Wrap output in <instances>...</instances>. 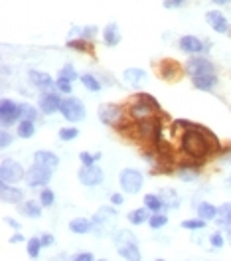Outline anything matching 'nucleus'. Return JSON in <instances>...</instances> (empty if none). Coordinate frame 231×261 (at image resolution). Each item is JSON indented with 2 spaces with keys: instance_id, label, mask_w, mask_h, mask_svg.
Listing matches in <instances>:
<instances>
[{
  "instance_id": "1",
  "label": "nucleus",
  "mask_w": 231,
  "mask_h": 261,
  "mask_svg": "<svg viewBox=\"0 0 231 261\" xmlns=\"http://www.w3.org/2000/svg\"><path fill=\"white\" fill-rule=\"evenodd\" d=\"M182 127H186L184 133L180 135V150L194 158L204 162L208 156H212L215 150L219 149V141L215 139L210 129L202 127V125H194L190 121H178Z\"/></svg>"
},
{
  "instance_id": "2",
  "label": "nucleus",
  "mask_w": 231,
  "mask_h": 261,
  "mask_svg": "<svg viewBox=\"0 0 231 261\" xmlns=\"http://www.w3.org/2000/svg\"><path fill=\"white\" fill-rule=\"evenodd\" d=\"M160 113V107L156 99L148 93H137L133 95L130 103H128V115L133 121H144V119H152Z\"/></svg>"
},
{
  "instance_id": "3",
  "label": "nucleus",
  "mask_w": 231,
  "mask_h": 261,
  "mask_svg": "<svg viewBox=\"0 0 231 261\" xmlns=\"http://www.w3.org/2000/svg\"><path fill=\"white\" fill-rule=\"evenodd\" d=\"M115 247L119 255L124 261H141V249H139V240L130 230H117L113 236Z\"/></svg>"
},
{
  "instance_id": "4",
  "label": "nucleus",
  "mask_w": 231,
  "mask_h": 261,
  "mask_svg": "<svg viewBox=\"0 0 231 261\" xmlns=\"http://www.w3.org/2000/svg\"><path fill=\"white\" fill-rule=\"evenodd\" d=\"M119 184L126 194H139L144 184V176H142V172L135 170V168H124L119 174Z\"/></svg>"
},
{
  "instance_id": "5",
  "label": "nucleus",
  "mask_w": 231,
  "mask_h": 261,
  "mask_svg": "<svg viewBox=\"0 0 231 261\" xmlns=\"http://www.w3.org/2000/svg\"><path fill=\"white\" fill-rule=\"evenodd\" d=\"M61 115H63V119L65 121H70V123H79V121H83L85 119V105L79 101V99H75V97H68V99H63V103H61Z\"/></svg>"
},
{
  "instance_id": "6",
  "label": "nucleus",
  "mask_w": 231,
  "mask_h": 261,
  "mask_svg": "<svg viewBox=\"0 0 231 261\" xmlns=\"http://www.w3.org/2000/svg\"><path fill=\"white\" fill-rule=\"evenodd\" d=\"M115 216H117V212H115V208H99V212L93 216V220H91V224H93V232L97 234V236H105L107 232H109V227L113 225V220H115Z\"/></svg>"
},
{
  "instance_id": "7",
  "label": "nucleus",
  "mask_w": 231,
  "mask_h": 261,
  "mask_svg": "<svg viewBox=\"0 0 231 261\" xmlns=\"http://www.w3.org/2000/svg\"><path fill=\"white\" fill-rule=\"evenodd\" d=\"M0 178H2V182L14 184V182H20L22 178H26V172H24V168H22L20 162L12 160V158H2Z\"/></svg>"
},
{
  "instance_id": "8",
  "label": "nucleus",
  "mask_w": 231,
  "mask_h": 261,
  "mask_svg": "<svg viewBox=\"0 0 231 261\" xmlns=\"http://www.w3.org/2000/svg\"><path fill=\"white\" fill-rule=\"evenodd\" d=\"M52 170L53 168L34 162V167L30 168L28 174H26V184L32 188H38V186L44 188L50 180H52Z\"/></svg>"
},
{
  "instance_id": "9",
  "label": "nucleus",
  "mask_w": 231,
  "mask_h": 261,
  "mask_svg": "<svg viewBox=\"0 0 231 261\" xmlns=\"http://www.w3.org/2000/svg\"><path fill=\"white\" fill-rule=\"evenodd\" d=\"M0 121H2V127H12L14 123L22 121L20 117V105H16L12 99H2L0 103Z\"/></svg>"
},
{
  "instance_id": "10",
  "label": "nucleus",
  "mask_w": 231,
  "mask_h": 261,
  "mask_svg": "<svg viewBox=\"0 0 231 261\" xmlns=\"http://www.w3.org/2000/svg\"><path fill=\"white\" fill-rule=\"evenodd\" d=\"M123 119V109L115 103H103L99 107V121L107 127H119Z\"/></svg>"
},
{
  "instance_id": "11",
  "label": "nucleus",
  "mask_w": 231,
  "mask_h": 261,
  "mask_svg": "<svg viewBox=\"0 0 231 261\" xmlns=\"http://www.w3.org/2000/svg\"><path fill=\"white\" fill-rule=\"evenodd\" d=\"M77 178H79V182L83 184V186H97V184H101L103 182V170L97 167V165H91V167H83L79 168V172H77Z\"/></svg>"
},
{
  "instance_id": "12",
  "label": "nucleus",
  "mask_w": 231,
  "mask_h": 261,
  "mask_svg": "<svg viewBox=\"0 0 231 261\" xmlns=\"http://www.w3.org/2000/svg\"><path fill=\"white\" fill-rule=\"evenodd\" d=\"M186 74L192 75V77H197V75H208V74H213V70H215V66H213L210 59H206V57H190L188 61H186Z\"/></svg>"
},
{
  "instance_id": "13",
  "label": "nucleus",
  "mask_w": 231,
  "mask_h": 261,
  "mask_svg": "<svg viewBox=\"0 0 231 261\" xmlns=\"http://www.w3.org/2000/svg\"><path fill=\"white\" fill-rule=\"evenodd\" d=\"M40 109L46 113V115H52V113L59 111L61 109V103H63V99L59 97L57 93H52V91H46V93H42L40 97Z\"/></svg>"
},
{
  "instance_id": "14",
  "label": "nucleus",
  "mask_w": 231,
  "mask_h": 261,
  "mask_svg": "<svg viewBox=\"0 0 231 261\" xmlns=\"http://www.w3.org/2000/svg\"><path fill=\"white\" fill-rule=\"evenodd\" d=\"M123 79L126 81L128 87L139 89V87H142L146 83V72L141 70V68H128V70H124Z\"/></svg>"
},
{
  "instance_id": "15",
  "label": "nucleus",
  "mask_w": 231,
  "mask_h": 261,
  "mask_svg": "<svg viewBox=\"0 0 231 261\" xmlns=\"http://www.w3.org/2000/svg\"><path fill=\"white\" fill-rule=\"evenodd\" d=\"M206 20H208V24H210V28L215 30L217 34H225L227 30H229V24H227V18L219 12V10H210L208 14H206Z\"/></svg>"
},
{
  "instance_id": "16",
  "label": "nucleus",
  "mask_w": 231,
  "mask_h": 261,
  "mask_svg": "<svg viewBox=\"0 0 231 261\" xmlns=\"http://www.w3.org/2000/svg\"><path fill=\"white\" fill-rule=\"evenodd\" d=\"M180 50L186 52V54H200V52H208L204 42L195 36H182L180 38Z\"/></svg>"
},
{
  "instance_id": "17",
  "label": "nucleus",
  "mask_w": 231,
  "mask_h": 261,
  "mask_svg": "<svg viewBox=\"0 0 231 261\" xmlns=\"http://www.w3.org/2000/svg\"><path fill=\"white\" fill-rule=\"evenodd\" d=\"M0 196H2V202H6V204H20L22 198H24V192H22L20 188L8 184V182H2V186H0Z\"/></svg>"
},
{
  "instance_id": "18",
  "label": "nucleus",
  "mask_w": 231,
  "mask_h": 261,
  "mask_svg": "<svg viewBox=\"0 0 231 261\" xmlns=\"http://www.w3.org/2000/svg\"><path fill=\"white\" fill-rule=\"evenodd\" d=\"M182 75V70L178 66V61L174 59H164L162 66H160V77L166 79V81H176Z\"/></svg>"
},
{
  "instance_id": "19",
  "label": "nucleus",
  "mask_w": 231,
  "mask_h": 261,
  "mask_svg": "<svg viewBox=\"0 0 231 261\" xmlns=\"http://www.w3.org/2000/svg\"><path fill=\"white\" fill-rule=\"evenodd\" d=\"M28 79H30V83H32L34 87L42 89V91H50L53 87V81H52V77H50V74H44V72L32 70V72L28 74Z\"/></svg>"
},
{
  "instance_id": "20",
  "label": "nucleus",
  "mask_w": 231,
  "mask_h": 261,
  "mask_svg": "<svg viewBox=\"0 0 231 261\" xmlns=\"http://www.w3.org/2000/svg\"><path fill=\"white\" fill-rule=\"evenodd\" d=\"M103 42H105L107 46H111V48L121 42V32H119V24L117 22H111V24L105 26V30H103Z\"/></svg>"
},
{
  "instance_id": "21",
  "label": "nucleus",
  "mask_w": 231,
  "mask_h": 261,
  "mask_svg": "<svg viewBox=\"0 0 231 261\" xmlns=\"http://www.w3.org/2000/svg\"><path fill=\"white\" fill-rule=\"evenodd\" d=\"M215 83H217V77H215L213 74L192 77V85H194L195 89H202V91H210V89H213V87H215Z\"/></svg>"
},
{
  "instance_id": "22",
  "label": "nucleus",
  "mask_w": 231,
  "mask_h": 261,
  "mask_svg": "<svg viewBox=\"0 0 231 261\" xmlns=\"http://www.w3.org/2000/svg\"><path fill=\"white\" fill-rule=\"evenodd\" d=\"M34 162L44 165V167L55 168L57 165H59V158H57L53 152H50V150H38V152L34 154Z\"/></svg>"
},
{
  "instance_id": "23",
  "label": "nucleus",
  "mask_w": 231,
  "mask_h": 261,
  "mask_svg": "<svg viewBox=\"0 0 231 261\" xmlns=\"http://www.w3.org/2000/svg\"><path fill=\"white\" fill-rule=\"evenodd\" d=\"M195 210H197V218H202V220H215L217 218V212H219V208H215L213 204L210 202H200V204L195 206Z\"/></svg>"
},
{
  "instance_id": "24",
  "label": "nucleus",
  "mask_w": 231,
  "mask_h": 261,
  "mask_svg": "<svg viewBox=\"0 0 231 261\" xmlns=\"http://www.w3.org/2000/svg\"><path fill=\"white\" fill-rule=\"evenodd\" d=\"M158 196L162 198V202H164V208H174L176 210L178 206H180V196L176 194V190H172V188H164Z\"/></svg>"
},
{
  "instance_id": "25",
  "label": "nucleus",
  "mask_w": 231,
  "mask_h": 261,
  "mask_svg": "<svg viewBox=\"0 0 231 261\" xmlns=\"http://www.w3.org/2000/svg\"><path fill=\"white\" fill-rule=\"evenodd\" d=\"M70 230L73 234H89V232H93V224L87 218H75L70 222Z\"/></svg>"
},
{
  "instance_id": "26",
  "label": "nucleus",
  "mask_w": 231,
  "mask_h": 261,
  "mask_svg": "<svg viewBox=\"0 0 231 261\" xmlns=\"http://www.w3.org/2000/svg\"><path fill=\"white\" fill-rule=\"evenodd\" d=\"M128 222L135 225H141L144 222H148V208H137L133 212H128Z\"/></svg>"
},
{
  "instance_id": "27",
  "label": "nucleus",
  "mask_w": 231,
  "mask_h": 261,
  "mask_svg": "<svg viewBox=\"0 0 231 261\" xmlns=\"http://www.w3.org/2000/svg\"><path fill=\"white\" fill-rule=\"evenodd\" d=\"M40 202H34V200H28L26 204H22L20 208V212L24 214V216H28V218H40L42 216V208H40Z\"/></svg>"
},
{
  "instance_id": "28",
  "label": "nucleus",
  "mask_w": 231,
  "mask_h": 261,
  "mask_svg": "<svg viewBox=\"0 0 231 261\" xmlns=\"http://www.w3.org/2000/svg\"><path fill=\"white\" fill-rule=\"evenodd\" d=\"M36 133V127H34V121H20L18 123V137L20 139H32Z\"/></svg>"
},
{
  "instance_id": "29",
  "label": "nucleus",
  "mask_w": 231,
  "mask_h": 261,
  "mask_svg": "<svg viewBox=\"0 0 231 261\" xmlns=\"http://www.w3.org/2000/svg\"><path fill=\"white\" fill-rule=\"evenodd\" d=\"M144 206H146L152 214H156V212H160V210L164 208V202H162V198H160V196L146 194V196H144Z\"/></svg>"
},
{
  "instance_id": "30",
  "label": "nucleus",
  "mask_w": 231,
  "mask_h": 261,
  "mask_svg": "<svg viewBox=\"0 0 231 261\" xmlns=\"http://www.w3.org/2000/svg\"><path fill=\"white\" fill-rule=\"evenodd\" d=\"M217 224L223 227H231V204H223L217 212Z\"/></svg>"
},
{
  "instance_id": "31",
  "label": "nucleus",
  "mask_w": 231,
  "mask_h": 261,
  "mask_svg": "<svg viewBox=\"0 0 231 261\" xmlns=\"http://www.w3.org/2000/svg\"><path fill=\"white\" fill-rule=\"evenodd\" d=\"M68 48L77 50V52H93V46H89V40H83V38L68 40Z\"/></svg>"
},
{
  "instance_id": "32",
  "label": "nucleus",
  "mask_w": 231,
  "mask_h": 261,
  "mask_svg": "<svg viewBox=\"0 0 231 261\" xmlns=\"http://www.w3.org/2000/svg\"><path fill=\"white\" fill-rule=\"evenodd\" d=\"M197 170L195 168H190V167H182L180 170H178V178L182 180V182H194V180H197Z\"/></svg>"
},
{
  "instance_id": "33",
  "label": "nucleus",
  "mask_w": 231,
  "mask_h": 261,
  "mask_svg": "<svg viewBox=\"0 0 231 261\" xmlns=\"http://www.w3.org/2000/svg\"><path fill=\"white\" fill-rule=\"evenodd\" d=\"M20 117H22V121H36L38 111L30 103H20Z\"/></svg>"
},
{
  "instance_id": "34",
  "label": "nucleus",
  "mask_w": 231,
  "mask_h": 261,
  "mask_svg": "<svg viewBox=\"0 0 231 261\" xmlns=\"http://www.w3.org/2000/svg\"><path fill=\"white\" fill-rule=\"evenodd\" d=\"M81 83L87 87L89 91H99V89H101V83L97 81V77H95V75H91V74L81 75Z\"/></svg>"
},
{
  "instance_id": "35",
  "label": "nucleus",
  "mask_w": 231,
  "mask_h": 261,
  "mask_svg": "<svg viewBox=\"0 0 231 261\" xmlns=\"http://www.w3.org/2000/svg\"><path fill=\"white\" fill-rule=\"evenodd\" d=\"M166 224H168V218H166L164 214H160V212L152 214V216L148 218V225H150L152 230H160V227H164Z\"/></svg>"
},
{
  "instance_id": "36",
  "label": "nucleus",
  "mask_w": 231,
  "mask_h": 261,
  "mask_svg": "<svg viewBox=\"0 0 231 261\" xmlns=\"http://www.w3.org/2000/svg\"><path fill=\"white\" fill-rule=\"evenodd\" d=\"M44 245H42V240L40 238H32V240H28V255L36 259L38 255H40V249H42Z\"/></svg>"
},
{
  "instance_id": "37",
  "label": "nucleus",
  "mask_w": 231,
  "mask_h": 261,
  "mask_svg": "<svg viewBox=\"0 0 231 261\" xmlns=\"http://www.w3.org/2000/svg\"><path fill=\"white\" fill-rule=\"evenodd\" d=\"M53 202H55V194H53V190L44 188V190L40 192V204L44 206V208H48V206H52Z\"/></svg>"
},
{
  "instance_id": "38",
  "label": "nucleus",
  "mask_w": 231,
  "mask_h": 261,
  "mask_svg": "<svg viewBox=\"0 0 231 261\" xmlns=\"http://www.w3.org/2000/svg\"><path fill=\"white\" fill-rule=\"evenodd\" d=\"M77 137H79V129H75V127H63V129H59V141H73Z\"/></svg>"
},
{
  "instance_id": "39",
  "label": "nucleus",
  "mask_w": 231,
  "mask_h": 261,
  "mask_svg": "<svg viewBox=\"0 0 231 261\" xmlns=\"http://www.w3.org/2000/svg\"><path fill=\"white\" fill-rule=\"evenodd\" d=\"M182 227H184V230H204V227H206V220H202V218H197V220H184V222H182Z\"/></svg>"
},
{
  "instance_id": "40",
  "label": "nucleus",
  "mask_w": 231,
  "mask_h": 261,
  "mask_svg": "<svg viewBox=\"0 0 231 261\" xmlns=\"http://www.w3.org/2000/svg\"><path fill=\"white\" fill-rule=\"evenodd\" d=\"M59 77H65V79H70V81H75L77 79V72H75V68L73 66H63L61 70H59Z\"/></svg>"
},
{
  "instance_id": "41",
  "label": "nucleus",
  "mask_w": 231,
  "mask_h": 261,
  "mask_svg": "<svg viewBox=\"0 0 231 261\" xmlns=\"http://www.w3.org/2000/svg\"><path fill=\"white\" fill-rule=\"evenodd\" d=\"M55 87L59 89V93H71V81L70 79H65V77H57V81H55Z\"/></svg>"
},
{
  "instance_id": "42",
  "label": "nucleus",
  "mask_w": 231,
  "mask_h": 261,
  "mask_svg": "<svg viewBox=\"0 0 231 261\" xmlns=\"http://www.w3.org/2000/svg\"><path fill=\"white\" fill-rule=\"evenodd\" d=\"M12 143H14V137H12L6 129H2V135H0V147H2V149H8Z\"/></svg>"
},
{
  "instance_id": "43",
  "label": "nucleus",
  "mask_w": 231,
  "mask_h": 261,
  "mask_svg": "<svg viewBox=\"0 0 231 261\" xmlns=\"http://www.w3.org/2000/svg\"><path fill=\"white\" fill-rule=\"evenodd\" d=\"M210 243H212V247H223V243H225V240H223V236H221V232H213L212 236H210Z\"/></svg>"
},
{
  "instance_id": "44",
  "label": "nucleus",
  "mask_w": 231,
  "mask_h": 261,
  "mask_svg": "<svg viewBox=\"0 0 231 261\" xmlns=\"http://www.w3.org/2000/svg\"><path fill=\"white\" fill-rule=\"evenodd\" d=\"M79 160L85 165V167H91V165H95V160H97V156L95 154H89V152H79Z\"/></svg>"
},
{
  "instance_id": "45",
  "label": "nucleus",
  "mask_w": 231,
  "mask_h": 261,
  "mask_svg": "<svg viewBox=\"0 0 231 261\" xmlns=\"http://www.w3.org/2000/svg\"><path fill=\"white\" fill-rule=\"evenodd\" d=\"M97 34V26H85L83 30H81V38L83 40H93Z\"/></svg>"
},
{
  "instance_id": "46",
  "label": "nucleus",
  "mask_w": 231,
  "mask_h": 261,
  "mask_svg": "<svg viewBox=\"0 0 231 261\" xmlns=\"http://www.w3.org/2000/svg\"><path fill=\"white\" fill-rule=\"evenodd\" d=\"M186 0H164V8H182Z\"/></svg>"
},
{
  "instance_id": "47",
  "label": "nucleus",
  "mask_w": 231,
  "mask_h": 261,
  "mask_svg": "<svg viewBox=\"0 0 231 261\" xmlns=\"http://www.w3.org/2000/svg\"><path fill=\"white\" fill-rule=\"evenodd\" d=\"M40 240H42V245H44V247H50V245H53V236H52V234H44Z\"/></svg>"
},
{
  "instance_id": "48",
  "label": "nucleus",
  "mask_w": 231,
  "mask_h": 261,
  "mask_svg": "<svg viewBox=\"0 0 231 261\" xmlns=\"http://www.w3.org/2000/svg\"><path fill=\"white\" fill-rule=\"evenodd\" d=\"M73 261H95V257H93V253H79V255H75Z\"/></svg>"
},
{
  "instance_id": "49",
  "label": "nucleus",
  "mask_w": 231,
  "mask_h": 261,
  "mask_svg": "<svg viewBox=\"0 0 231 261\" xmlns=\"http://www.w3.org/2000/svg\"><path fill=\"white\" fill-rule=\"evenodd\" d=\"M123 202H124V198L121 194H113V196H111V204L113 206H121Z\"/></svg>"
},
{
  "instance_id": "50",
  "label": "nucleus",
  "mask_w": 231,
  "mask_h": 261,
  "mask_svg": "<svg viewBox=\"0 0 231 261\" xmlns=\"http://www.w3.org/2000/svg\"><path fill=\"white\" fill-rule=\"evenodd\" d=\"M4 224H8L10 227H14V230H20V224H18L16 220H12V218H4Z\"/></svg>"
},
{
  "instance_id": "51",
  "label": "nucleus",
  "mask_w": 231,
  "mask_h": 261,
  "mask_svg": "<svg viewBox=\"0 0 231 261\" xmlns=\"http://www.w3.org/2000/svg\"><path fill=\"white\" fill-rule=\"evenodd\" d=\"M10 242H12V243H20V242H24V238H22V234H14V236L10 238Z\"/></svg>"
},
{
  "instance_id": "52",
  "label": "nucleus",
  "mask_w": 231,
  "mask_h": 261,
  "mask_svg": "<svg viewBox=\"0 0 231 261\" xmlns=\"http://www.w3.org/2000/svg\"><path fill=\"white\" fill-rule=\"evenodd\" d=\"M213 4H227V2H231V0H212Z\"/></svg>"
},
{
  "instance_id": "53",
  "label": "nucleus",
  "mask_w": 231,
  "mask_h": 261,
  "mask_svg": "<svg viewBox=\"0 0 231 261\" xmlns=\"http://www.w3.org/2000/svg\"><path fill=\"white\" fill-rule=\"evenodd\" d=\"M227 240H229V245H231V227H229V232H227Z\"/></svg>"
},
{
  "instance_id": "54",
  "label": "nucleus",
  "mask_w": 231,
  "mask_h": 261,
  "mask_svg": "<svg viewBox=\"0 0 231 261\" xmlns=\"http://www.w3.org/2000/svg\"><path fill=\"white\" fill-rule=\"evenodd\" d=\"M231 162V160H229ZM225 184H227V186H231V178H227V180H225Z\"/></svg>"
},
{
  "instance_id": "55",
  "label": "nucleus",
  "mask_w": 231,
  "mask_h": 261,
  "mask_svg": "<svg viewBox=\"0 0 231 261\" xmlns=\"http://www.w3.org/2000/svg\"><path fill=\"white\" fill-rule=\"evenodd\" d=\"M156 261H164V259H156Z\"/></svg>"
},
{
  "instance_id": "56",
  "label": "nucleus",
  "mask_w": 231,
  "mask_h": 261,
  "mask_svg": "<svg viewBox=\"0 0 231 261\" xmlns=\"http://www.w3.org/2000/svg\"><path fill=\"white\" fill-rule=\"evenodd\" d=\"M101 261H107V259H101Z\"/></svg>"
}]
</instances>
